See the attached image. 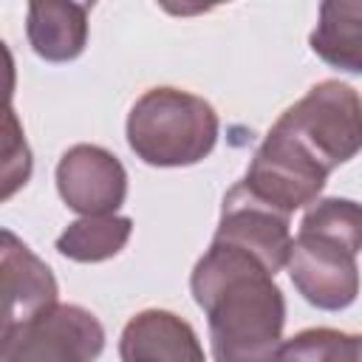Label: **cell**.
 Instances as JSON below:
<instances>
[{
  "mask_svg": "<svg viewBox=\"0 0 362 362\" xmlns=\"http://www.w3.org/2000/svg\"><path fill=\"white\" fill-rule=\"evenodd\" d=\"M57 192L68 209L85 215H116L127 198L122 161L99 144H74L57 164Z\"/></svg>",
  "mask_w": 362,
  "mask_h": 362,
  "instance_id": "obj_8",
  "label": "cell"
},
{
  "mask_svg": "<svg viewBox=\"0 0 362 362\" xmlns=\"http://www.w3.org/2000/svg\"><path fill=\"white\" fill-rule=\"evenodd\" d=\"M300 297L322 311H342L359 294L356 252L314 232H297L286 260Z\"/></svg>",
  "mask_w": 362,
  "mask_h": 362,
  "instance_id": "obj_6",
  "label": "cell"
},
{
  "mask_svg": "<svg viewBox=\"0 0 362 362\" xmlns=\"http://www.w3.org/2000/svg\"><path fill=\"white\" fill-rule=\"evenodd\" d=\"M280 362H362V334L305 328L283 342Z\"/></svg>",
  "mask_w": 362,
  "mask_h": 362,
  "instance_id": "obj_14",
  "label": "cell"
},
{
  "mask_svg": "<svg viewBox=\"0 0 362 362\" xmlns=\"http://www.w3.org/2000/svg\"><path fill=\"white\" fill-rule=\"evenodd\" d=\"M3 175H6L3 198H8L31 175V153H28V144L23 139V130H20L17 116H14L11 107L6 113V161H3Z\"/></svg>",
  "mask_w": 362,
  "mask_h": 362,
  "instance_id": "obj_16",
  "label": "cell"
},
{
  "mask_svg": "<svg viewBox=\"0 0 362 362\" xmlns=\"http://www.w3.org/2000/svg\"><path fill=\"white\" fill-rule=\"evenodd\" d=\"M0 337V362H96L105 351L102 322L74 303H57Z\"/></svg>",
  "mask_w": 362,
  "mask_h": 362,
  "instance_id": "obj_4",
  "label": "cell"
},
{
  "mask_svg": "<svg viewBox=\"0 0 362 362\" xmlns=\"http://www.w3.org/2000/svg\"><path fill=\"white\" fill-rule=\"evenodd\" d=\"M212 240L252 255L272 274H277L280 269H286L294 238L288 229V215H283L280 209L255 198L243 187V181H238L223 195L221 221H218Z\"/></svg>",
  "mask_w": 362,
  "mask_h": 362,
  "instance_id": "obj_7",
  "label": "cell"
},
{
  "mask_svg": "<svg viewBox=\"0 0 362 362\" xmlns=\"http://www.w3.org/2000/svg\"><path fill=\"white\" fill-rule=\"evenodd\" d=\"M328 175L331 173L297 139L272 124L246 167L243 187L291 218V212L320 201Z\"/></svg>",
  "mask_w": 362,
  "mask_h": 362,
  "instance_id": "obj_5",
  "label": "cell"
},
{
  "mask_svg": "<svg viewBox=\"0 0 362 362\" xmlns=\"http://www.w3.org/2000/svg\"><path fill=\"white\" fill-rule=\"evenodd\" d=\"M189 291L206 314L215 362H280L286 297L260 260L212 240L189 274Z\"/></svg>",
  "mask_w": 362,
  "mask_h": 362,
  "instance_id": "obj_1",
  "label": "cell"
},
{
  "mask_svg": "<svg viewBox=\"0 0 362 362\" xmlns=\"http://www.w3.org/2000/svg\"><path fill=\"white\" fill-rule=\"evenodd\" d=\"M215 107L181 88H150L127 113V144L150 167H189L204 161L218 141Z\"/></svg>",
  "mask_w": 362,
  "mask_h": 362,
  "instance_id": "obj_2",
  "label": "cell"
},
{
  "mask_svg": "<svg viewBox=\"0 0 362 362\" xmlns=\"http://www.w3.org/2000/svg\"><path fill=\"white\" fill-rule=\"evenodd\" d=\"M0 266H3V328L0 331L28 322L45 308L57 305L59 288H57L54 272L11 229H3Z\"/></svg>",
  "mask_w": 362,
  "mask_h": 362,
  "instance_id": "obj_9",
  "label": "cell"
},
{
  "mask_svg": "<svg viewBox=\"0 0 362 362\" xmlns=\"http://www.w3.org/2000/svg\"><path fill=\"white\" fill-rule=\"evenodd\" d=\"M308 42L331 68L362 74V0H325Z\"/></svg>",
  "mask_w": 362,
  "mask_h": 362,
  "instance_id": "obj_12",
  "label": "cell"
},
{
  "mask_svg": "<svg viewBox=\"0 0 362 362\" xmlns=\"http://www.w3.org/2000/svg\"><path fill=\"white\" fill-rule=\"evenodd\" d=\"M300 232H314L348 246L351 252H359L362 249V204L351 198H320L305 209L300 221Z\"/></svg>",
  "mask_w": 362,
  "mask_h": 362,
  "instance_id": "obj_15",
  "label": "cell"
},
{
  "mask_svg": "<svg viewBox=\"0 0 362 362\" xmlns=\"http://www.w3.org/2000/svg\"><path fill=\"white\" fill-rule=\"evenodd\" d=\"M122 362H206L195 328L173 311L147 308L127 320L119 337Z\"/></svg>",
  "mask_w": 362,
  "mask_h": 362,
  "instance_id": "obj_10",
  "label": "cell"
},
{
  "mask_svg": "<svg viewBox=\"0 0 362 362\" xmlns=\"http://www.w3.org/2000/svg\"><path fill=\"white\" fill-rule=\"evenodd\" d=\"M31 51L45 62H71L88 45V6L71 0H34L25 14Z\"/></svg>",
  "mask_w": 362,
  "mask_h": 362,
  "instance_id": "obj_11",
  "label": "cell"
},
{
  "mask_svg": "<svg viewBox=\"0 0 362 362\" xmlns=\"http://www.w3.org/2000/svg\"><path fill=\"white\" fill-rule=\"evenodd\" d=\"M133 232L127 215H85L71 221L57 238V252L76 263H102L116 257Z\"/></svg>",
  "mask_w": 362,
  "mask_h": 362,
  "instance_id": "obj_13",
  "label": "cell"
},
{
  "mask_svg": "<svg viewBox=\"0 0 362 362\" xmlns=\"http://www.w3.org/2000/svg\"><path fill=\"white\" fill-rule=\"evenodd\" d=\"M274 127L297 139L331 173L362 150V96L339 79H322L286 107Z\"/></svg>",
  "mask_w": 362,
  "mask_h": 362,
  "instance_id": "obj_3",
  "label": "cell"
}]
</instances>
